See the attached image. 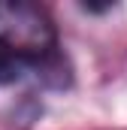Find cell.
<instances>
[{
	"label": "cell",
	"mask_w": 127,
	"mask_h": 130,
	"mask_svg": "<svg viewBox=\"0 0 127 130\" xmlns=\"http://www.w3.org/2000/svg\"><path fill=\"white\" fill-rule=\"evenodd\" d=\"M55 52L49 12L24 0H0V82L18 79L21 67L42 64Z\"/></svg>",
	"instance_id": "cell-1"
}]
</instances>
